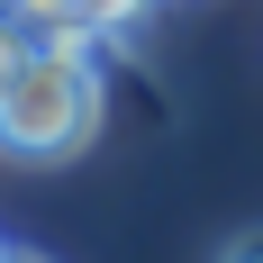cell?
Returning a JSON list of instances; mask_svg holds the SVG:
<instances>
[{
  "mask_svg": "<svg viewBox=\"0 0 263 263\" xmlns=\"http://www.w3.org/2000/svg\"><path fill=\"white\" fill-rule=\"evenodd\" d=\"M100 64H91V36H46V46L18 64V82L0 91V155L18 163H64L100 136Z\"/></svg>",
  "mask_w": 263,
  "mask_h": 263,
  "instance_id": "6da1fadb",
  "label": "cell"
},
{
  "mask_svg": "<svg viewBox=\"0 0 263 263\" xmlns=\"http://www.w3.org/2000/svg\"><path fill=\"white\" fill-rule=\"evenodd\" d=\"M18 9L46 27V36H118L145 0H18Z\"/></svg>",
  "mask_w": 263,
  "mask_h": 263,
  "instance_id": "7a4b0ae2",
  "label": "cell"
},
{
  "mask_svg": "<svg viewBox=\"0 0 263 263\" xmlns=\"http://www.w3.org/2000/svg\"><path fill=\"white\" fill-rule=\"evenodd\" d=\"M36 46H46V27L27 18L18 0H0V91L18 82V64H27V54H36Z\"/></svg>",
  "mask_w": 263,
  "mask_h": 263,
  "instance_id": "3957f363",
  "label": "cell"
},
{
  "mask_svg": "<svg viewBox=\"0 0 263 263\" xmlns=\"http://www.w3.org/2000/svg\"><path fill=\"white\" fill-rule=\"evenodd\" d=\"M218 263H263V227H245V236L227 245V254H218Z\"/></svg>",
  "mask_w": 263,
  "mask_h": 263,
  "instance_id": "277c9868",
  "label": "cell"
},
{
  "mask_svg": "<svg viewBox=\"0 0 263 263\" xmlns=\"http://www.w3.org/2000/svg\"><path fill=\"white\" fill-rule=\"evenodd\" d=\"M0 263H36V254H0Z\"/></svg>",
  "mask_w": 263,
  "mask_h": 263,
  "instance_id": "5b68a950",
  "label": "cell"
}]
</instances>
